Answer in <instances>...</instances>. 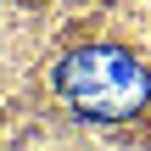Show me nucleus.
I'll use <instances>...</instances> for the list:
<instances>
[{
  "instance_id": "nucleus-1",
  "label": "nucleus",
  "mask_w": 151,
  "mask_h": 151,
  "mask_svg": "<svg viewBox=\"0 0 151 151\" xmlns=\"http://www.w3.org/2000/svg\"><path fill=\"white\" fill-rule=\"evenodd\" d=\"M56 84H62V95H67L78 112H90V118H129V112L146 101V90H151L146 67H140L134 56L112 50V45H90V50L67 56L62 73H56Z\"/></svg>"
}]
</instances>
